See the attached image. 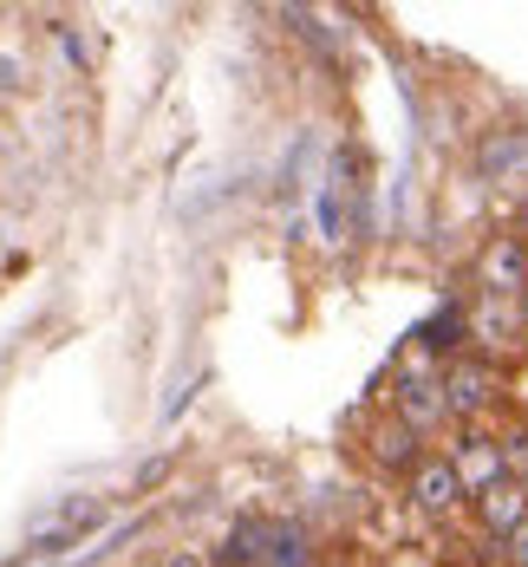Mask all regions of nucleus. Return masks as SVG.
Listing matches in <instances>:
<instances>
[{
    "mask_svg": "<svg viewBox=\"0 0 528 567\" xmlns=\"http://www.w3.org/2000/svg\"><path fill=\"white\" fill-rule=\"evenodd\" d=\"M476 515H483V528L496 535V542H516L528 528V483H496L489 496H476Z\"/></svg>",
    "mask_w": 528,
    "mask_h": 567,
    "instance_id": "7ed1b4c3",
    "label": "nucleus"
},
{
    "mask_svg": "<svg viewBox=\"0 0 528 567\" xmlns=\"http://www.w3.org/2000/svg\"><path fill=\"white\" fill-rule=\"evenodd\" d=\"M411 444H417V431L398 424V431H385V437H379V456H385V463H411Z\"/></svg>",
    "mask_w": 528,
    "mask_h": 567,
    "instance_id": "6e6552de",
    "label": "nucleus"
},
{
    "mask_svg": "<svg viewBox=\"0 0 528 567\" xmlns=\"http://www.w3.org/2000/svg\"><path fill=\"white\" fill-rule=\"evenodd\" d=\"M13 79H20V59H13V53H0V85H13Z\"/></svg>",
    "mask_w": 528,
    "mask_h": 567,
    "instance_id": "f8f14e48",
    "label": "nucleus"
},
{
    "mask_svg": "<svg viewBox=\"0 0 528 567\" xmlns=\"http://www.w3.org/2000/svg\"><path fill=\"white\" fill-rule=\"evenodd\" d=\"M164 567H216V561H203L196 548H176V555H170V561H164Z\"/></svg>",
    "mask_w": 528,
    "mask_h": 567,
    "instance_id": "9d476101",
    "label": "nucleus"
},
{
    "mask_svg": "<svg viewBox=\"0 0 528 567\" xmlns=\"http://www.w3.org/2000/svg\"><path fill=\"white\" fill-rule=\"evenodd\" d=\"M496 392V379L483 372V365H451L444 372V404H451V417H476L483 404Z\"/></svg>",
    "mask_w": 528,
    "mask_h": 567,
    "instance_id": "423d86ee",
    "label": "nucleus"
},
{
    "mask_svg": "<svg viewBox=\"0 0 528 567\" xmlns=\"http://www.w3.org/2000/svg\"><path fill=\"white\" fill-rule=\"evenodd\" d=\"M483 287L489 293H503V300H516V293H528V248L522 241H496L489 255H483Z\"/></svg>",
    "mask_w": 528,
    "mask_h": 567,
    "instance_id": "20e7f679",
    "label": "nucleus"
},
{
    "mask_svg": "<svg viewBox=\"0 0 528 567\" xmlns=\"http://www.w3.org/2000/svg\"><path fill=\"white\" fill-rule=\"evenodd\" d=\"M509 561H516V567H528V528L516 535V542H509Z\"/></svg>",
    "mask_w": 528,
    "mask_h": 567,
    "instance_id": "9b49d317",
    "label": "nucleus"
},
{
    "mask_svg": "<svg viewBox=\"0 0 528 567\" xmlns=\"http://www.w3.org/2000/svg\"><path fill=\"white\" fill-rule=\"evenodd\" d=\"M261 567H307V535L288 528V522H281V528H268V561H261Z\"/></svg>",
    "mask_w": 528,
    "mask_h": 567,
    "instance_id": "0eeeda50",
    "label": "nucleus"
},
{
    "mask_svg": "<svg viewBox=\"0 0 528 567\" xmlns=\"http://www.w3.org/2000/svg\"><path fill=\"white\" fill-rule=\"evenodd\" d=\"M444 417H451L444 379H405V392H398V424H405V431H431V424H444Z\"/></svg>",
    "mask_w": 528,
    "mask_h": 567,
    "instance_id": "39448f33",
    "label": "nucleus"
},
{
    "mask_svg": "<svg viewBox=\"0 0 528 567\" xmlns=\"http://www.w3.org/2000/svg\"><path fill=\"white\" fill-rule=\"evenodd\" d=\"M464 476H457V463H444V456H424L417 470H411V503L424 515H451L464 503Z\"/></svg>",
    "mask_w": 528,
    "mask_h": 567,
    "instance_id": "f257e3e1",
    "label": "nucleus"
},
{
    "mask_svg": "<svg viewBox=\"0 0 528 567\" xmlns=\"http://www.w3.org/2000/svg\"><path fill=\"white\" fill-rule=\"evenodd\" d=\"M451 463H457V476H464L469 496H489L496 483H509V463H503V444H496V437H464Z\"/></svg>",
    "mask_w": 528,
    "mask_h": 567,
    "instance_id": "f03ea898",
    "label": "nucleus"
},
{
    "mask_svg": "<svg viewBox=\"0 0 528 567\" xmlns=\"http://www.w3.org/2000/svg\"><path fill=\"white\" fill-rule=\"evenodd\" d=\"M503 463H509V476H516V483H528V431L503 444Z\"/></svg>",
    "mask_w": 528,
    "mask_h": 567,
    "instance_id": "1a4fd4ad",
    "label": "nucleus"
}]
</instances>
